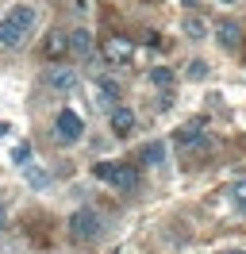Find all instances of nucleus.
Returning <instances> with one entry per match:
<instances>
[{
    "label": "nucleus",
    "instance_id": "nucleus-9",
    "mask_svg": "<svg viewBox=\"0 0 246 254\" xmlns=\"http://www.w3.org/2000/svg\"><path fill=\"white\" fill-rule=\"evenodd\" d=\"M215 39H219V47H223V50H239V47H243V27H239L235 19H219Z\"/></svg>",
    "mask_w": 246,
    "mask_h": 254
},
{
    "label": "nucleus",
    "instance_id": "nucleus-7",
    "mask_svg": "<svg viewBox=\"0 0 246 254\" xmlns=\"http://www.w3.org/2000/svg\"><path fill=\"white\" fill-rule=\"evenodd\" d=\"M104 62L108 65H127L131 62V54H135V47H131V39H123V35H112V39H104Z\"/></svg>",
    "mask_w": 246,
    "mask_h": 254
},
{
    "label": "nucleus",
    "instance_id": "nucleus-20",
    "mask_svg": "<svg viewBox=\"0 0 246 254\" xmlns=\"http://www.w3.org/2000/svg\"><path fill=\"white\" fill-rule=\"evenodd\" d=\"M223 254H246V251H239V247H235V251H223Z\"/></svg>",
    "mask_w": 246,
    "mask_h": 254
},
{
    "label": "nucleus",
    "instance_id": "nucleus-13",
    "mask_svg": "<svg viewBox=\"0 0 246 254\" xmlns=\"http://www.w3.org/2000/svg\"><path fill=\"white\" fill-rule=\"evenodd\" d=\"M65 50H69V35H62V31H50V35H46V43H43V54L50 58V62H54V58H62Z\"/></svg>",
    "mask_w": 246,
    "mask_h": 254
},
{
    "label": "nucleus",
    "instance_id": "nucleus-15",
    "mask_svg": "<svg viewBox=\"0 0 246 254\" xmlns=\"http://www.w3.org/2000/svg\"><path fill=\"white\" fill-rule=\"evenodd\" d=\"M23 174H27V185H35V189H46V185H50V174L39 170V166H23Z\"/></svg>",
    "mask_w": 246,
    "mask_h": 254
},
{
    "label": "nucleus",
    "instance_id": "nucleus-11",
    "mask_svg": "<svg viewBox=\"0 0 246 254\" xmlns=\"http://www.w3.org/2000/svg\"><path fill=\"white\" fill-rule=\"evenodd\" d=\"M138 166H162V162H166V143H162V139H150V143L146 146H138Z\"/></svg>",
    "mask_w": 246,
    "mask_h": 254
},
{
    "label": "nucleus",
    "instance_id": "nucleus-2",
    "mask_svg": "<svg viewBox=\"0 0 246 254\" xmlns=\"http://www.w3.org/2000/svg\"><path fill=\"white\" fill-rule=\"evenodd\" d=\"M65 227H69V239L81 243V247H89V243H96V239L104 235V220H100L96 208H77L73 216L65 220Z\"/></svg>",
    "mask_w": 246,
    "mask_h": 254
},
{
    "label": "nucleus",
    "instance_id": "nucleus-1",
    "mask_svg": "<svg viewBox=\"0 0 246 254\" xmlns=\"http://www.w3.org/2000/svg\"><path fill=\"white\" fill-rule=\"evenodd\" d=\"M35 8L31 4H15L8 16L0 19V47H23V39L35 31Z\"/></svg>",
    "mask_w": 246,
    "mask_h": 254
},
{
    "label": "nucleus",
    "instance_id": "nucleus-5",
    "mask_svg": "<svg viewBox=\"0 0 246 254\" xmlns=\"http://www.w3.org/2000/svg\"><path fill=\"white\" fill-rule=\"evenodd\" d=\"M43 85L50 89V93H58V96H65V93H73L77 89V69L73 65H50L46 69V77H43Z\"/></svg>",
    "mask_w": 246,
    "mask_h": 254
},
{
    "label": "nucleus",
    "instance_id": "nucleus-16",
    "mask_svg": "<svg viewBox=\"0 0 246 254\" xmlns=\"http://www.w3.org/2000/svg\"><path fill=\"white\" fill-rule=\"evenodd\" d=\"M184 35H188V39H204V35H208L204 19L200 16H184Z\"/></svg>",
    "mask_w": 246,
    "mask_h": 254
},
{
    "label": "nucleus",
    "instance_id": "nucleus-6",
    "mask_svg": "<svg viewBox=\"0 0 246 254\" xmlns=\"http://www.w3.org/2000/svg\"><path fill=\"white\" fill-rule=\"evenodd\" d=\"M204 127H208V120L204 116H196V120H188L184 127H177V135H173V143L177 146H208V139H204Z\"/></svg>",
    "mask_w": 246,
    "mask_h": 254
},
{
    "label": "nucleus",
    "instance_id": "nucleus-3",
    "mask_svg": "<svg viewBox=\"0 0 246 254\" xmlns=\"http://www.w3.org/2000/svg\"><path fill=\"white\" fill-rule=\"evenodd\" d=\"M92 177L112 181V185H116V189H123V192H135L138 185H142L138 166H127V162H96V166H92Z\"/></svg>",
    "mask_w": 246,
    "mask_h": 254
},
{
    "label": "nucleus",
    "instance_id": "nucleus-22",
    "mask_svg": "<svg viewBox=\"0 0 246 254\" xmlns=\"http://www.w3.org/2000/svg\"><path fill=\"white\" fill-rule=\"evenodd\" d=\"M192 4H196V0H184V8H192Z\"/></svg>",
    "mask_w": 246,
    "mask_h": 254
},
{
    "label": "nucleus",
    "instance_id": "nucleus-12",
    "mask_svg": "<svg viewBox=\"0 0 246 254\" xmlns=\"http://www.w3.org/2000/svg\"><path fill=\"white\" fill-rule=\"evenodd\" d=\"M116 100H120V85H116V77H96V104L116 108Z\"/></svg>",
    "mask_w": 246,
    "mask_h": 254
},
{
    "label": "nucleus",
    "instance_id": "nucleus-18",
    "mask_svg": "<svg viewBox=\"0 0 246 254\" xmlns=\"http://www.w3.org/2000/svg\"><path fill=\"white\" fill-rule=\"evenodd\" d=\"M12 162H15V166H31V146L19 143V146L12 150Z\"/></svg>",
    "mask_w": 246,
    "mask_h": 254
},
{
    "label": "nucleus",
    "instance_id": "nucleus-10",
    "mask_svg": "<svg viewBox=\"0 0 246 254\" xmlns=\"http://www.w3.org/2000/svg\"><path fill=\"white\" fill-rule=\"evenodd\" d=\"M131 131H135V112L127 108V104H116V108H112V135H116V139H127Z\"/></svg>",
    "mask_w": 246,
    "mask_h": 254
},
{
    "label": "nucleus",
    "instance_id": "nucleus-17",
    "mask_svg": "<svg viewBox=\"0 0 246 254\" xmlns=\"http://www.w3.org/2000/svg\"><path fill=\"white\" fill-rule=\"evenodd\" d=\"M231 200L246 212V181H235V185H231Z\"/></svg>",
    "mask_w": 246,
    "mask_h": 254
},
{
    "label": "nucleus",
    "instance_id": "nucleus-8",
    "mask_svg": "<svg viewBox=\"0 0 246 254\" xmlns=\"http://www.w3.org/2000/svg\"><path fill=\"white\" fill-rule=\"evenodd\" d=\"M69 54H73V58H92V54H96V39H92L89 27L69 31Z\"/></svg>",
    "mask_w": 246,
    "mask_h": 254
},
{
    "label": "nucleus",
    "instance_id": "nucleus-14",
    "mask_svg": "<svg viewBox=\"0 0 246 254\" xmlns=\"http://www.w3.org/2000/svg\"><path fill=\"white\" fill-rule=\"evenodd\" d=\"M150 81L158 85V89H173V69H169V65H154Z\"/></svg>",
    "mask_w": 246,
    "mask_h": 254
},
{
    "label": "nucleus",
    "instance_id": "nucleus-21",
    "mask_svg": "<svg viewBox=\"0 0 246 254\" xmlns=\"http://www.w3.org/2000/svg\"><path fill=\"white\" fill-rule=\"evenodd\" d=\"M0 135H8V124H0Z\"/></svg>",
    "mask_w": 246,
    "mask_h": 254
},
{
    "label": "nucleus",
    "instance_id": "nucleus-19",
    "mask_svg": "<svg viewBox=\"0 0 246 254\" xmlns=\"http://www.w3.org/2000/svg\"><path fill=\"white\" fill-rule=\"evenodd\" d=\"M188 77H192V81L208 77V62H200V58H196V62H188Z\"/></svg>",
    "mask_w": 246,
    "mask_h": 254
},
{
    "label": "nucleus",
    "instance_id": "nucleus-4",
    "mask_svg": "<svg viewBox=\"0 0 246 254\" xmlns=\"http://www.w3.org/2000/svg\"><path fill=\"white\" fill-rule=\"evenodd\" d=\"M81 135H85V120H81L73 108H62V112H58V120H54V143L73 146Z\"/></svg>",
    "mask_w": 246,
    "mask_h": 254
}]
</instances>
